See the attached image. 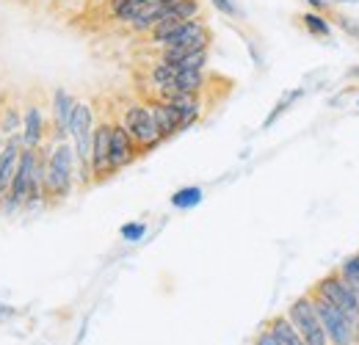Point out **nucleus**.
Returning a JSON list of instances; mask_svg holds the SVG:
<instances>
[{
	"instance_id": "1",
	"label": "nucleus",
	"mask_w": 359,
	"mask_h": 345,
	"mask_svg": "<svg viewBox=\"0 0 359 345\" xmlns=\"http://www.w3.org/2000/svg\"><path fill=\"white\" fill-rule=\"evenodd\" d=\"M147 36L158 50L177 47L185 53H194V50H210V44H213V31L205 17H194V20H182V22L161 20Z\"/></svg>"
},
{
	"instance_id": "2",
	"label": "nucleus",
	"mask_w": 359,
	"mask_h": 345,
	"mask_svg": "<svg viewBox=\"0 0 359 345\" xmlns=\"http://www.w3.org/2000/svg\"><path fill=\"white\" fill-rule=\"evenodd\" d=\"M78 180V161H75V147L72 141H61L50 147V161H47V202H64L69 199L72 188Z\"/></svg>"
},
{
	"instance_id": "3",
	"label": "nucleus",
	"mask_w": 359,
	"mask_h": 345,
	"mask_svg": "<svg viewBox=\"0 0 359 345\" xmlns=\"http://www.w3.org/2000/svg\"><path fill=\"white\" fill-rule=\"evenodd\" d=\"M310 302H313L318 320L326 332L329 345H357L359 343V318H348L346 312H340L332 302H326L323 296H318L310 290Z\"/></svg>"
},
{
	"instance_id": "4",
	"label": "nucleus",
	"mask_w": 359,
	"mask_h": 345,
	"mask_svg": "<svg viewBox=\"0 0 359 345\" xmlns=\"http://www.w3.org/2000/svg\"><path fill=\"white\" fill-rule=\"evenodd\" d=\"M122 125L130 133V138H133L135 147H138L141 152H149V149H155L158 144H163V138H161V133H158V125H155L152 111H149L147 102H130V105H125V111H122Z\"/></svg>"
},
{
	"instance_id": "5",
	"label": "nucleus",
	"mask_w": 359,
	"mask_h": 345,
	"mask_svg": "<svg viewBox=\"0 0 359 345\" xmlns=\"http://www.w3.org/2000/svg\"><path fill=\"white\" fill-rule=\"evenodd\" d=\"M34 169H36V149L22 147V152H20V163H17V172H14V180H11L8 191H6V196L0 199V208H3L6 216H14L17 210L25 208V202H28V191H31Z\"/></svg>"
},
{
	"instance_id": "6",
	"label": "nucleus",
	"mask_w": 359,
	"mask_h": 345,
	"mask_svg": "<svg viewBox=\"0 0 359 345\" xmlns=\"http://www.w3.org/2000/svg\"><path fill=\"white\" fill-rule=\"evenodd\" d=\"M285 315H287V320L293 323V329L302 334V340L307 345H329L326 332H323V326L318 320V312H315L313 302H310V293L299 296L296 302L287 306Z\"/></svg>"
},
{
	"instance_id": "7",
	"label": "nucleus",
	"mask_w": 359,
	"mask_h": 345,
	"mask_svg": "<svg viewBox=\"0 0 359 345\" xmlns=\"http://www.w3.org/2000/svg\"><path fill=\"white\" fill-rule=\"evenodd\" d=\"M313 290L318 296H323L326 302L334 304L340 312H346L348 318H359V293L337 271H329L323 279H318Z\"/></svg>"
},
{
	"instance_id": "8",
	"label": "nucleus",
	"mask_w": 359,
	"mask_h": 345,
	"mask_svg": "<svg viewBox=\"0 0 359 345\" xmlns=\"http://www.w3.org/2000/svg\"><path fill=\"white\" fill-rule=\"evenodd\" d=\"M141 155V149L135 147L130 133L119 119H111V138H108V161H111V174L122 172L125 166H130L135 158Z\"/></svg>"
},
{
	"instance_id": "9",
	"label": "nucleus",
	"mask_w": 359,
	"mask_h": 345,
	"mask_svg": "<svg viewBox=\"0 0 359 345\" xmlns=\"http://www.w3.org/2000/svg\"><path fill=\"white\" fill-rule=\"evenodd\" d=\"M108 138H111V119H100L94 125V135H91V182H102L111 174V161H108Z\"/></svg>"
},
{
	"instance_id": "10",
	"label": "nucleus",
	"mask_w": 359,
	"mask_h": 345,
	"mask_svg": "<svg viewBox=\"0 0 359 345\" xmlns=\"http://www.w3.org/2000/svg\"><path fill=\"white\" fill-rule=\"evenodd\" d=\"M75 102L78 100L67 88H55L53 91V102H50V111H53V144L69 141V122H72Z\"/></svg>"
},
{
	"instance_id": "11",
	"label": "nucleus",
	"mask_w": 359,
	"mask_h": 345,
	"mask_svg": "<svg viewBox=\"0 0 359 345\" xmlns=\"http://www.w3.org/2000/svg\"><path fill=\"white\" fill-rule=\"evenodd\" d=\"M45 111L42 105L36 102H28L25 111H22V130H20V141L22 147H31V149H39L45 144Z\"/></svg>"
},
{
	"instance_id": "12",
	"label": "nucleus",
	"mask_w": 359,
	"mask_h": 345,
	"mask_svg": "<svg viewBox=\"0 0 359 345\" xmlns=\"http://www.w3.org/2000/svg\"><path fill=\"white\" fill-rule=\"evenodd\" d=\"M147 105H149V111H152V119H155L158 133H161V138H163V141H166V138H172V135H177V133H182V125H180V111L172 105V102H166V100H161V97H152Z\"/></svg>"
},
{
	"instance_id": "13",
	"label": "nucleus",
	"mask_w": 359,
	"mask_h": 345,
	"mask_svg": "<svg viewBox=\"0 0 359 345\" xmlns=\"http://www.w3.org/2000/svg\"><path fill=\"white\" fill-rule=\"evenodd\" d=\"M20 152H22V141H20V133L17 135H8L0 147V199L6 196L14 172H17V163H20Z\"/></svg>"
},
{
	"instance_id": "14",
	"label": "nucleus",
	"mask_w": 359,
	"mask_h": 345,
	"mask_svg": "<svg viewBox=\"0 0 359 345\" xmlns=\"http://www.w3.org/2000/svg\"><path fill=\"white\" fill-rule=\"evenodd\" d=\"M266 329L273 334V340L279 345H307L302 340V334L293 329V323L287 320V315H273L269 323H266Z\"/></svg>"
},
{
	"instance_id": "15",
	"label": "nucleus",
	"mask_w": 359,
	"mask_h": 345,
	"mask_svg": "<svg viewBox=\"0 0 359 345\" xmlns=\"http://www.w3.org/2000/svg\"><path fill=\"white\" fill-rule=\"evenodd\" d=\"M299 20V25L313 36V39H332V22H329V17L326 14H318V11H304V14H299L296 17Z\"/></svg>"
},
{
	"instance_id": "16",
	"label": "nucleus",
	"mask_w": 359,
	"mask_h": 345,
	"mask_svg": "<svg viewBox=\"0 0 359 345\" xmlns=\"http://www.w3.org/2000/svg\"><path fill=\"white\" fill-rule=\"evenodd\" d=\"M194 17H202V0H172L163 20H194Z\"/></svg>"
},
{
	"instance_id": "17",
	"label": "nucleus",
	"mask_w": 359,
	"mask_h": 345,
	"mask_svg": "<svg viewBox=\"0 0 359 345\" xmlns=\"http://www.w3.org/2000/svg\"><path fill=\"white\" fill-rule=\"evenodd\" d=\"M202 188H196V185H185V188H180L172 194V208H177V210H191V208H196L199 202H202Z\"/></svg>"
},
{
	"instance_id": "18",
	"label": "nucleus",
	"mask_w": 359,
	"mask_h": 345,
	"mask_svg": "<svg viewBox=\"0 0 359 345\" xmlns=\"http://www.w3.org/2000/svg\"><path fill=\"white\" fill-rule=\"evenodd\" d=\"M329 22H332V25H337L348 39H354V42L359 44V20L348 17V14H343V11H337V8H332Z\"/></svg>"
},
{
	"instance_id": "19",
	"label": "nucleus",
	"mask_w": 359,
	"mask_h": 345,
	"mask_svg": "<svg viewBox=\"0 0 359 345\" xmlns=\"http://www.w3.org/2000/svg\"><path fill=\"white\" fill-rule=\"evenodd\" d=\"M302 94H304V88H293V91H287V94H285V97H282V100H279V102L273 105V111H271L269 116H266L263 128L269 130L271 125H273V122H276V119H279V116H282V114H285V111H287V108H290V105H293V102H296V100L302 97Z\"/></svg>"
},
{
	"instance_id": "20",
	"label": "nucleus",
	"mask_w": 359,
	"mask_h": 345,
	"mask_svg": "<svg viewBox=\"0 0 359 345\" xmlns=\"http://www.w3.org/2000/svg\"><path fill=\"white\" fill-rule=\"evenodd\" d=\"M337 273L354 288L359 293V252L357 255H351V257H346L343 262H340V268H337Z\"/></svg>"
},
{
	"instance_id": "21",
	"label": "nucleus",
	"mask_w": 359,
	"mask_h": 345,
	"mask_svg": "<svg viewBox=\"0 0 359 345\" xmlns=\"http://www.w3.org/2000/svg\"><path fill=\"white\" fill-rule=\"evenodd\" d=\"M219 14H224L229 20H243V11L238 8V3L235 0H208Z\"/></svg>"
},
{
	"instance_id": "22",
	"label": "nucleus",
	"mask_w": 359,
	"mask_h": 345,
	"mask_svg": "<svg viewBox=\"0 0 359 345\" xmlns=\"http://www.w3.org/2000/svg\"><path fill=\"white\" fill-rule=\"evenodd\" d=\"M119 235L128 241V243H138L144 235H147V224L144 221H133V224H125L122 229H119Z\"/></svg>"
},
{
	"instance_id": "23",
	"label": "nucleus",
	"mask_w": 359,
	"mask_h": 345,
	"mask_svg": "<svg viewBox=\"0 0 359 345\" xmlns=\"http://www.w3.org/2000/svg\"><path fill=\"white\" fill-rule=\"evenodd\" d=\"M302 3H307V6H310V11L326 14V17H329V14H332V8H334V6L329 3V0H302Z\"/></svg>"
},
{
	"instance_id": "24",
	"label": "nucleus",
	"mask_w": 359,
	"mask_h": 345,
	"mask_svg": "<svg viewBox=\"0 0 359 345\" xmlns=\"http://www.w3.org/2000/svg\"><path fill=\"white\" fill-rule=\"evenodd\" d=\"M255 345H279V343L273 340V334H271L269 329H263V332L255 337Z\"/></svg>"
},
{
	"instance_id": "25",
	"label": "nucleus",
	"mask_w": 359,
	"mask_h": 345,
	"mask_svg": "<svg viewBox=\"0 0 359 345\" xmlns=\"http://www.w3.org/2000/svg\"><path fill=\"white\" fill-rule=\"evenodd\" d=\"M346 81H351V83H359V64L354 69H348V75H346Z\"/></svg>"
},
{
	"instance_id": "26",
	"label": "nucleus",
	"mask_w": 359,
	"mask_h": 345,
	"mask_svg": "<svg viewBox=\"0 0 359 345\" xmlns=\"http://www.w3.org/2000/svg\"><path fill=\"white\" fill-rule=\"evenodd\" d=\"M11 315H14V309L6 306V304H0V318H11Z\"/></svg>"
},
{
	"instance_id": "27",
	"label": "nucleus",
	"mask_w": 359,
	"mask_h": 345,
	"mask_svg": "<svg viewBox=\"0 0 359 345\" xmlns=\"http://www.w3.org/2000/svg\"><path fill=\"white\" fill-rule=\"evenodd\" d=\"M332 6H343V3H359V0H329Z\"/></svg>"
},
{
	"instance_id": "28",
	"label": "nucleus",
	"mask_w": 359,
	"mask_h": 345,
	"mask_svg": "<svg viewBox=\"0 0 359 345\" xmlns=\"http://www.w3.org/2000/svg\"><path fill=\"white\" fill-rule=\"evenodd\" d=\"M0 147H3V138H0Z\"/></svg>"
},
{
	"instance_id": "29",
	"label": "nucleus",
	"mask_w": 359,
	"mask_h": 345,
	"mask_svg": "<svg viewBox=\"0 0 359 345\" xmlns=\"http://www.w3.org/2000/svg\"><path fill=\"white\" fill-rule=\"evenodd\" d=\"M357 105H359V102H357Z\"/></svg>"
}]
</instances>
